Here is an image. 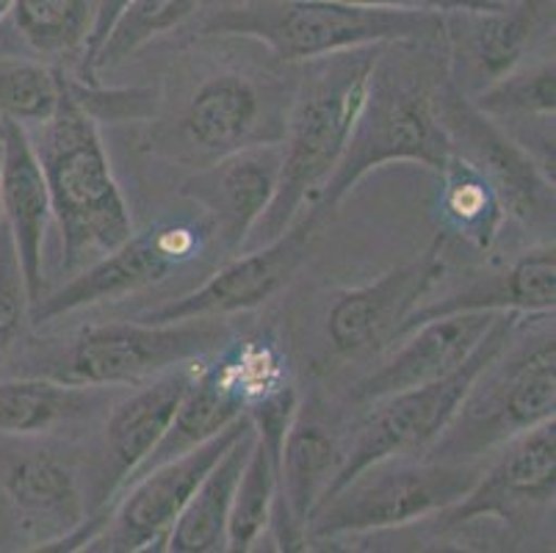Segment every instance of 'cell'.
I'll use <instances>...</instances> for the list:
<instances>
[{"label":"cell","mask_w":556,"mask_h":553,"mask_svg":"<svg viewBox=\"0 0 556 553\" xmlns=\"http://www.w3.org/2000/svg\"><path fill=\"white\" fill-rule=\"evenodd\" d=\"M14 0H0V25H3V20H7L9 9H12Z\"/></svg>","instance_id":"d590c367"},{"label":"cell","mask_w":556,"mask_h":553,"mask_svg":"<svg viewBox=\"0 0 556 553\" xmlns=\"http://www.w3.org/2000/svg\"><path fill=\"white\" fill-rule=\"evenodd\" d=\"M92 515L78 456L53 435H0V542L39 551Z\"/></svg>","instance_id":"30bf717a"},{"label":"cell","mask_w":556,"mask_h":553,"mask_svg":"<svg viewBox=\"0 0 556 553\" xmlns=\"http://www.w3.org/2000/svg\"><path fill=\"white\" fill-rule=\"evenodd\" d=\"M31 307L20 252L7 222L0 219V357L23 341L25 329L31 327Z\"/></svg>","instance_id":"1f68e13d"},{"label":"cell","mask_w":556,"mask_h":553,"mask_svg":"<svg viewBox=\"0 0 556 553\" xmlns=\"http://www.w3.org/2000/svg\"><path fill=\"white\" fill-rule=\"evenodd\" d=\"M70 91L94 122H130L155 120L161 109V91L153 86H128V89H109V86L89 84L78 75H67Z\"/></svg>","instance_id":"d6a6232c"},{"label":"cell","mask_w":556,"mask_h":553,"mask_svg":"<svg viewBox=\"0 0 556 553\" xmlns=\"http://www.w3.org/2000/svg\"><path fill=\"white\" fill-rule=\"evenodd\" d=\"M554 474L556 420L551 418L498 445L495 460L482 465L471 490L434 517L446 531L484 520L518 526L554 506Z\"/></svg>","instance_id":"9a60e30c"},{"label":"cell","mask_w":556,"mask_h":553,"mask_svg":"<svg viewBox=\"0 0 556 553\" xmlns=\"http://www.w3.org/2000/svg\"><path fill=\"white\" fill-rule=\"evenodd\" d=\"M556 304V250L554 238L526 250L504 272L471 277L457 291L438 302L418 304L404 322L402 335L432 318L452 313H554Z\"/></svg>","instance_id":"603a6c76"},{"label":"cell","mask_w":556,"mask_h":553,"mask_svg":"<svg viewBox=\"0 0 556 553\" xmlns=\"http://www.w3.org/2000/svg\"><path fill=\"white\" fill-rule=\"evenodd\" d=\"M438 177V216L443 236H454L471 250L488 252L507 225V211L495 189L454 152L441 164Z\"/></svg>","instance_id":"484cf974"},{"label":"cell","mask_w":556,"mask_h":553,"mask_svg":"<svg viewBox=\"0 0 556 553\" xmlns=\"http://www.w3.org/2000/svg\"><path fill=\"white\" fill-rule=\"evenodd\" d=\"M0 175H3V116H0Z\"/></svg>","instance_id":"8d00e7d4"},{"label":"cell","mask_w":556,"mask_h":553,"mask_svg":"<svg viewBox=\"0 0 556 553\" xmlns=\"http://www.w3.org/2000/svg\"><path fill=\"white\" fill-rule=\"evenodd\" d=\"M321 225L325 219L313 208H305L277 238L232 257L230 263L216 268L200 288L141 313L139 318L186 322V318H227L255 311L294 282L300 268L311 257Z\"/></svg>","instance_id":"4fadbf2b"},{"label":"cell","mask_w":556,"mask_h":553,"mask_svg":"<svg viewBox=\"0 0 556 553\" xmlns=\"http://www.w3.org/2000/svg\"><path fill=\"white\" fill-rule=\"evenodd\" d=\"M211 243L214 236L202 216L197 222L164 219L148 230H134V236L125 238L119 247L78 268L59 291L39 299L31 307V324H48L84 307L116 302L144 288L161 286L172 274L205 255Z\"/></svg>","instance_id":"8fae6325"},{"label":"cell","mask_w":556,"mask_h":553,"mask_svg":"<svg viewBox=\"0 0 556 553\" xmlns=\"http://www.w3.org/2000/svg\"><path fill=\"white\" fill-rule=\"evenodd\" d=\"M252 426L250 415H241L236 424L222 429L216 438L205 440L197 449L175 456L169 463L150 468L125 487L123 499L109 504V520L103 531L86 551L100 553H139L164 551L172 526L184 512L186 501L197 490L202 476L227 451V445Z\"/></svg>","instance_id":"5bb4252c"},{"label":"cell","mask_w":556,"mask_h":553,"mask_svg":"<svg viewBox=\"0 0 556 553\" xmlns=\"http://www.w3.org/2000/svg\"><path fill=\"white\" fill-rule=\"evenodd\" d=\"M205 37L255 39L280 64L388 42L443 37V12L352 7L332 0H239L202 25Z\"/></svg>","instance_id":"277c9868"},{"label":"cell","mask_w":556,"mask_h":553,"mask_svg":"<svg viewBox=\"0 0 556 553\" xmlns=\"http://www.w3.org/2000/svg\"><path fill=\"white\" fill-rule=\"evenodd\" d=\"M3 23L34 59L55 67L78 61L80 73L94 23V0H14Z\"/></svg>","instance_id":"4316f807"},{"label":"cell","mask_w":556,"mask_h":553,"mask_svg":"<svg viewBox=\"0 0 556 553\" xmlns=\"http://www.w3.org/2000/svg\"><path fill=\"white\" fill-rule=\"evenodd\" d=\"M67 75L59 109L45 122L42 144L34 141V147L62 236V266L75 274L134 236V216L111 169L100 125L73 98Z\"/></svg>","instance_id":"3957f363"},{"label":"cell","mask_w":556,"mask_h":553,"mask_svg":"<svg viewBox=\"0 0 556 553\" xmlns=\"http://www.w3.org/2000/svg\"><path fill=\"white\" fill-rule=\"evenodd\" d=\"M67 70L34 55L0 53V116L20 125H45L59 109Z\"/></svg>","instance_id":"4dcf8cb0"},{"label":"cell","mask_w":556,"mask_h":553,"mask_svg":"<svg viewBox=\"0 0 556 553\" xmlns=\"http://www.w3.org/2000/svg\"><path fill=\"white\" fill-rule=\"evenodd\" d=\"M291 91L263 70L222 67L202 75L166 122L150 134V150L200 169L230 152L280 144Z\"/></svg>","instance_id":"5b68a950"},{"label":"cell","mask_w":556,"mask_h":553,"mask_svg":"<svg viewBox=\"0 0 556 553\" xmlns=\"http://www.w3.org/2000/svg\"><path fill=\"white\" fill-rule=\"evenodd\" d=\"M513 341V338H509ZM502 349L473 379L452 424L432 443L427 456L479 463L515 435L545 424L556 413V338L554 324L532 341Z\"/></svg>","instance_id":"8992f818"},{"label":"cell","mask_w":556,"mask_h":553,"mask_svg":"<svg viewBox=\"0 0 556 553\" xmlns=\"http://www.w3.org/2000/svg\"><path fill=\"white\" fill-rule=\"evenodd\" d=\"M473 105L498 122L513 139H518L529 125L554 128L556 111V64L554 55L538 61H523L513 73L502 75L493 84L468 95Z\"/></svg>","instance_id":"83f0119b"},{"label":"cell","mask_w":556,"mask_h":553,"mask_svg":"<svg viewBox=\"0 0 556 553\" xmlns=\"http://www.w3.org/2000/svg\"><path fill=\"white\" fill-rule=\"evenodd\" d=\"M332 3H352V7H382V9H416L413 0H332Z\"/></svg>","instance_id":"e575fe53"},{"label":"cell","mask_w":556,"mask_h":553,"mask_svg":"<svg viewBox=\"0 0 556 553\" xmlns=\"http://www.w3.org/2000/svg\"><path fill=\"white\" fill-rule=\"evenodd\" d=\"M202 0H128V7L119 12L111 30L105 34L103 45L89 61L86 78L98 84L103 70H114L119 64L153 45L155 39L178 30L189 17H194Z\"/></svg>","instance_id":"f1b7e54d"},{"label":"cell","mask_w":556,"mask_h":553,"mask_svg":"<svg viewBox=\"0 0 556 553\" xmlns=\"http://www.w3.org/2000/svg\"><path fill=\"white\" fill-rule=\"evenodd\" d=\"M128 7V0H94V23H92V34H89V42H86V53H84V64H80L78 78H86V70H89V61L92 55L98 53V48L103 45L105 34L111 30L114 20L119 17V12Z\"/></svg>","instance_id":"836d02e7"},{"label":"cell","mask_w":556,"mask_h":553,"mask_svg":"<svg viewBox=\"0 0 556 553\" xmlns=\"http://www.w3.org/2000/svg\"><path fill=\"white\" fill-rule=\"evenodd\" d=\"M482 463L388 456L332 490L307 520V542L404 529L441 515L477 481Z\"/></svg>","instance_id":"52a82bcc"},{"label":"cell","mask_w":556,"mask_h":553,"mask_svg":"<svg viewBox=\"0 0 556 553\" xmlns=\"http://www.w3.org/2000/svg\"><path fill=\"white\" fill-rule=\"evenodd\" d=\"M443 34L448 78L465 73L463 95H473L520 67L543 42L554 39V0H504L482 12H446Z\"/></svg>","instance_id":"2e32d148"},{"label":"cell","mask_w":556,"mask_h":553,"mask_svg":"<svg viewBox=\"0 0 556 553\" xmlns=\"http://www.w3.org/2000/svg\"><path fill=\"white\" fill-rule=\"evenodd\" d=\"M379 48L382 45H368L302 61L280 141V183L271 205L252 227L247 247H261L280 236L325 189L361 114Z\"/></svg>","instance_id":"7a4b0ae2"},{"label":"cell","mask_w":556,"mask_h":553,"mask_svg":"<svg viewBox=\"0 0 556 553\" xmlns=\"http://www.w3.org/2000/svg\"><path fill=\"white\" fill-rule=\"evenodd\" d=\"M515 327H518V313H498V318L490 327V332L484 335V341L479 343L477 352L465 360L457 372L438 379V382L402 390V393L374 402L371 413L355 426L352 440L343 445V465L327 495L341 485H346L349 479H355L363 468L379 463V460L427 454L434 440L441 438L443 429L457 415L473 379L482 374V368L495 354L507 347Z\"/></svg>","instance_id":"ba28073f"},{"label":"cell","mask_w":556,"mask_h":553,"mask_svg":"<svg viewBox=\"0 0 556 553\" xmlns=\"http://www.w3.org/2000/svg\"><path fill=\"white\" fill-rule=\"evenodd\" d=\"M498 313H452L432 318L402 335L404 341L377 372L352 388L355 402L374 404L393 393L438 382L471 357L495 324Z\"/></svg>","instance_id":"ffe728a7"},{"label":"cell","mask_w":556,"mask_h":553,"mask_svg":"<svg viewBox=\"0 0 556 553\" xmlns=\"http://www.w3.org/2000/svg\"><path fill=\"white\" fill-rule=\"evenodd\" d=\"M125 388L80 385L55 377L0 379V435H55L109 413Z\"/></svg>","instance_id":"cb8c5ba5"},{"label":"cell","mask_w":556,"mask_h":553,"mask_svg":"<svg viewBox=\"0 0 556 553\" xmlns=\"http://www.w3.org/2000/svg\"><path fill=\"white\" fill-rule=\"evenodd\" d=\"M194 365L197 360H191L148 382L134 385L136 390H128L111 404L103 426V460L92 487V510L109 506L114 495L123 493L136 468L153 454L175 418Z\"/></svg>","instance_id":"d6986e66"},{"label":"cell","mask_w":556,"mask_h":553,"mask_svg":"<svg viewBox=\"0 0 556 553\" xmlns=\"http://www.w3.org/2000/svg\"><path fill=\"white\" fill-rule=\"evenodd\" d=\"M280 166V144H257L191 169L180 183V194L200 208L219 252L244 250L252 227L275 200Z\"/></svg>","instance_id":"ac0fdd59"},{"label":"cell","mask_w":556,"mask_h":553,"mask_svg":"<svg viewBox=\"0 0 556 553\" xmlns=\"http://www.w3.org/2000/svg\"><path fill=\"white\" fill-rule=\"evenodd\" d=\"M446 272L441 241L416 261L402 263L377 280L338 293L327 313V341L338 357H363L399 341L404 322Z\"/></svg>","instance_id":"e0dca14e"},{"label":"cell","mask_w":556,"mask_h":553,"mask_svg":"<svg viewBox=\"0 0 556 553\" xmlns=\"http://www.w3.org/2000/svg\"><path fill=\"white\" fill-rule=\"evenodd\" d=\"M282 445L255 435L244 460L236 493H232L230 520H227V551H250L271 524L277 499V460Z\"/></svg>","instance_id":"f546056e"},{"label":"cell","mask_w":556,"mask_h":553,"mask_svg":"<svg viewBox=\"0 0 556 553\" xmlns=\"http://www.w3.org/2000/svg\"><path fill=\"white\" fill-rule=\"evenodd\" d=\"M341 465V440L321 420L296 413L277 460V499L269 524L280 551H305L307 520L332 487Z\"/></svg>","instance_id":"44dd1931"},{"label":"cell","mask_w":556,"mask_h":553,"mask_svg":"<svg viewBox=\"0 0 556 553\" xmlns=\"http://www.w3.org/2000/svg\"><path fill=\"white\" fill-rule=\"evenodd\" d=\"M438 120L454 155L468 161L493 186L507 219L532 230H554V180L498 122L484 116L452 78L438 91Z\"/></svg>","instance_id":"7c38bea8"},{"label":"cell","mask_w":556,"mask_h":553,"mask_svg":"<svg viewBox=\"0 0 556 553\" xmlns=\"http://www.w3.org/2000/svg\"><path fill=\"white\" fill-rule=\"evenodd\" d=\"M225 318L186 322H105L89 324L55 360L50 377L103 388H134L178 365L214 354L230 341Z\"/></svg>","instance_id":"9c48e42d"},{"label":"cell","mask_w":556,"mask_h":553,"mask_svg":"<svg viewBox=\"0 0 556 553\" xmlns=\"http://www.w3.org/2000/svg\"><path fill=\"white\" fill-rule=\"evenodd\" d=\"M446 80V34L379 48L346 150L311 205L321 219H330L349 191L379 166L421 164L432 172L441 169L452 155L438 120V91Z\"/></svg>","instance_id":"6da1fadb"},{"label":"cell","mask_w":556,"mask_h":553,"mask_svg":"<svg viewBox=\"0 0 556 553\" xmlns=\"http://www.w3.org/2000/svg\"><path fill=\"white\" fill-rule=\"evenodd\" d=\"M252 420V418H250ZM255 440V426L227 445L225 454L202 476L191 499L186 501L166 537L169 553H219L227 551V520H230L232 493L239 481L250 445Z\"/></svg>","instance_id":"d4e9b609"},{"label":"cell","mask_w":556,"mask_h":553,"mask_svg":"<svg viewBox=\"0 0 556 553\" xmlns=\"http://www.w3.org/2000/svg\"><path fill=\"white\" fill-rule=\"evenodd\" d=\"M0 219L12 232L31 302L37 304L45 288V238L53 222V208L31 134L14 120H3Z\"/></svg>","instance_id":"7402d4cb"}]
</instances>
